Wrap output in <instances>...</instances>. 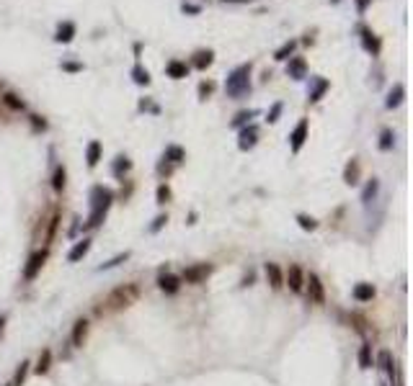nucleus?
<instances>
[{"instance_id":"7c9ffc66","label":"nucleus","mask_w":413,"mask_h":386,"mask_svg":"<svg viewBox=\"0 0 413 386\" xmlns=\"http://www.w3.org/2000/svg\"><path fill=\"white\" fill-rule=\"evenodd\" d=\"M253 116H258V111L256 108H251V111H241V113H238V116L232 119V129H241V126H246Z\"/></svg>"},{"instance_id":"393cba45","label":"nucleus","mask_w":413,"mask_h":386,"mask_svg":"<svg viewBox=\"0 0 413 386\" xmlns=\"http://www.w3.org/2000/svg\"><path fill=\"white\" fill-rule=\"evenodd\" d=\"M377 360H380V368L385 371V376L393 378V373H395V360H393V355H390V350H382Z\"/></svg>"},{"instance_id":"f257e3e1","label":"nucleus","mask_w":413,"mask_h":386,"mask_svg":"<svg viewBox=\"0 0 413 386\" xmlns=\"http://www.w3.org/2000/svg\"><path fill=\"white\" fill-rule=\"evenodd\" d=\"M111 201H114V193L108 188H103V186L91 188V216H88V221H85V229H96V226L106 219V211H108V206H111Z\"/></svg>"},{"instance_id":"8fccbe9b","label":"nucleus","mask_w":413,"mask_h":386,"mask_svg":"<svg viewBox=\"0 0 413 386\" xmlns=\"http://www.w3.org/2000/svg\"><path fill=\"white\" fill-rule=\"evenodd\" d=\"M6 386H13V383H6Z\"/></svg>"},{"instance_id":"20e7f679","label":"nucleus","mask_w":413,"mask_h":386,"mask_svg":"<svg viewBox=\"0 0 413 386\" xmlns=\"http://www.w3.org/2000/svg\"><path fill=\"white\" fill-rule=\"evenodd\" d=\"M284 283L289 286L292 293H302V291H305V273H302L300 265H289V270L284 273Z\"/></svg>"},{"instance_id":"de8ad7c7","label":"nucleus","mask_w":413,"mask_h":386,"mask_svg":"<svg viewBox=\"0 0 413 386\" xmlns=\"http://www.w3.org/2000/svg\"><path fill=\"white\" fill-rule=\"evenodd\" d=\"M3 325H6V317H0V330H3Z\"/></svg>"},{"instance_id":"4be33fe9","label":"nucleus","mask_w":413,"mask_h":386,"mask_svg":"<svg viewBox=\"0 0 413 386\" xmlns=\"http://www.w3.org/2000/svg\"><path fill=\"white\" fill-rule=\"evenodd\" d=\"M73 36H75V24L73 21H65V24H60V29H57V41L60 44H70L73 41Z\"/></svg>"},{"instance_id":"cd10ccee","label":"nucleus","mask_w":413,"mask_h":386,"mask_svg":"<svg viewBox=\"0 0 413 386\" xmlns=\"http://www.w3.org/2000/svg\"><path fill=\"white\" fill-rule=\"evenodd\" d=\"M214 62V52L207 49V52H197V59H194V67L197 70H207V67Z\"/></svg>"},{"instance_id":"f8f14e48","label":"nucleus","mask_w":413,"mask_h":386,"mask_svg":"<svg viewBox=\"0 0 413 386\" xmlns=\"http://www.w3.org/2000/svg\"><path fill=\"white\" fill-rule=\"evenodd\" d=\"M331 88V83L325 78H310V90H308V101L310 103H318L323 98V93Z\"/></svg>"},{"instance_id":"6ab92c4d","label":"nucleus","mask_w":413,"mask_h":386,"mask_svg":"<svg viewBox=\"0 0 413 386\" xmlns=\"http://www.w3.org/2000/svg\"><path fill=\"white\" fill-rule=\"evenodd\" d=\"M266 278H269L271 288H281V286H284V273H281V268L276 263H266Z\"/></svg>"},{"instance_id":"412c9836","label":"nucleus","mask_w":413,"mask_h":386,"mask_svg":"<svg viewBox=\"0 0 413 386\" xmlns=\"http://www.w3.org/2000/svg\"><path fill=\"white\" fill-rule=\"evenodd\" d=\"M163 160H168V163H173V165H179V163L186 160V152H184L179 144H168L165 152H163Z\"/></svg>"},{"instance_id":"4468645a","label":"nucleus","mask_w":413,"mask_h":386,"mask_svg":"<svg viewBox=\"0 0 413 386\" xmlns=\"http://www.w3.org/2000/svg\"><path fill=\"white\" fill-rule=\"evenodd\" d=\"M88 250H91V237H83L80 242H75V245L70 247L68 263H78V260H83L85 255H88Z\"/></svg>"},{"instance_id":"c03bdc74","label":"nucleus","mask_w":413,"mask_h":386,"mask_svg":"<svg viewBox=\"0 0 413 386\" xmlns=\"http://www.w3.org/2000/svg\"><path fill=\"white\" fill-rule=\"evenodd\" d=\"M369 3H372V0H357V11H359V13H367Z\"/></svg>"},{"instance_id":"c756f323","label":"nucleus","mask_w":413,"mask_h":386,"mask_svg":"<svg viewBox=\"0 0 413 386\" xmlns=\"http://www.w3.org/2000/svg\"><path fill=\"white\" fill-rule=\"evenodd\" d=\"M393 144H395V131L393 129H382V134H380V149L382 152H390V149H393Z\"/></svg>"},{"instance_id":"0eeeda50","label":"nucleus","mask_w":413,"mask_h":386,"mask_svg":"<svg viewBox=\"0 0 413 386\" xmlns=\"http://www.w3.org/2000/svg\"><path fill=\"white\" fill-rule=\"evenodd\" d=\"M305 288H308V293H310V301H315V304H323V301H325L323 283H320V278H318L315 273H308V276H305Z\"/></svg>"},{"instance_id":"39448f33","label":"nucleus","mask_w":413,"mask_h":386,"mask_svg":"<svg viewBox=\"0 0 413 386\" xmlns=\"http://www.w3.org/2000/svg\"><path fill=\"white\" fill-rule=\"evenodd\" d=\"M137 283H129L127 288H116L114 293H111V299H108V304L111 306H127L129 301H132L135 296H137Z\"/></svg>"},{"instance_id":"c85d7f7f","label":"nucleus","mask_w":413,"mask_h":386,"mask_svg":"<svg viewBox=\"0 0 413 386\" xmlns=\"http://www.w3.org/2000/svg\"><path fill=\"white\" fill-rule=\"evenodd\" d=\"M129 168H132V163H129V157L119 155L116 160H114V165H111V173H114L116 178H122L124 173H129Z\"/></svg>"},{"instance_id":"f704fd0d","label":"nucleus","mask_w":413,"mask_h":386,"mask_svg":"<svg viewBox=\"0 0 413 386\" xmlns=\"http://www.w3.org/2000/svg\"><path fill=\"white\" fill-rule=\"evenodd\" d=\"M3 103H6V106H11L13 111H24V108H26V103L21 101L16 93H6V96H3Z\"/></svg>"},{"instance_id":"ea45409f","label":"nucleus","mask_w":413,"mask_h":386,"mask_svg":"<svg viewBox=\"0 0 413 386\" xmlns=\"http://www.w3.org/2000/svg\"><path fill=\"white\" fill-rule=\"evenodd\" d=\"M212 90H214V83H199V98L207 101V96H212Z\"/></svg>"},{"instance_id":"a18cd8bd","label":"nucleus","mask_w":413,"mask_h":386,"mask_svg":"<svg viewBox=\"0 0 413 386\" xmlns=\"http://www.w3.org/2000/svg\"><path fill=\"white\" fill-rule=\"evenodd\" d=\"M184 13H189V16H197V13H199V6H189V3H184Z\"/></svg>"},{"instance_id":"2f4dec72","label":"nucleus","mask_w":413,"mask_h":386,"mask_svg":"<svg viewBox=\"0 0 413 386\" xmlns=\"http://www.w3.org/2000/svg\"><path fill=\"white\" fill-rule=\"evenodd\" d=\"M359 366H362V368H372V366H375V360H372V348H369V345H362V348H359Z\"/></svg>"},{"instance_id":"e433bc0d","label":"nucleus","mask_w":413,"mask_h":386,"mask_svg":"<svg viewBox=\"0 0 413 386\" xmlns=\"http://www.w3.org/2000/svg\"><path fill=\"white\" fill-rule=\"evenodd\" d=\"M52 186H54V191L60 193L62 188H65V168H54V178H52Z\"/></svg>"},{"instance_id":"5701e85b","label":"nucleus","mask_w":413,"mask_h":386,"mask_svg":"<svg viewBox=\"0 0 413 386\" xmlns=\"http://www.w3.org/2000/svg\"><path fill=\"white\" fill-rule=\"evenodd\" d=\"M85 160H88V168H96L98 160H101V142H88V147H85Z\"/></svg>"},{"instance_id":"6e6552de","label":"nucleus","mask_w":413,"mask_h":386,"mask_svg":"<svg viewBox=\"0 0 413 386\" xmlns=\"http://www.w3.org/2000/svg\"><path fill=\"white\" fill-rule=\"evenodd\" d=\"M305 139H308V119H300V124L292 129V134H289V147H292V152H300L302 149V144H305Z\"/></svg>"},{"instance_id":"bb28decb","label":"nucleus","mask_w":413,"mask_h":386,"mask_svg":"<svg viewBox=\"0 0 413 386\" xmlns=\"http://www.w3.org/2000/svg\"><path fill=\"white\" fill-rule=\"evenodd\" d=\"M343 180L349 186H357L359 183V163L357 160H351L349 165H346V170H343Z\"/></svg>"},{"instance_id":"f03ea898","label":"nucleus","mask_w":413,"mask_h":386,"mask_svg":"<svg viewBox=\"0 0 413 386\" xmlns=\"http://www.w3.org/2000/svg\"><path fill=\"white\" fill-rule=\"evenodd\" d=\"M225 90L230 98H243L251 93V62L246 64H238L235 70L227 75L225 80Z\"/></svg>"},{"instance_id":"09e8293b","label":"nucleus","mask_w":413,"mask_h":386,"mask_svg":"<svg viewBox=\"0 0 413 386\" xmlns=\"http://www.w3.org/2000/svg\"><path fill=\"white\" fill-rule=\"evenodd\" d=\"M331 3H341V0H331Z\"/></svg>"},{"instance_id":"4c0bfd02","label":"nucleus","mask_w":413,"mask_h":386,"mask_svg":"<svg viewBox=\"0 0 413 386\" xmlns=\"http://www.w3.org/2000/svg\"><path fill=\"white\" fill-rule=\"evenodd\" d=\"M124 260H129V253H122V255H116V258H111L108 263H103V265H98V270H108V268H116L119 263H124Z\"/></svg>"},{"instance_id":"72a5a7b5","label":"nucleus","mask_w":413,"mask_h":386,"mask_svg":"<svg viewBox=\"0 0 413 386\" xmlns=\"http://www.w3.org/2000/svg\"><path fill=\"white\" fill-rule=\"evenodd\" d=\"M29 366H31L29 360H21V366H18V371H16V378L11 381L13 386H24V381H26V373H29Z\"/></svg>"},{"instance_id":"aec40b11","label":"nucleus","mask_w":413,"mask_h":386,"mask_svg":"<svg viewBox=\"0 0 413 386\" xmlns=\"http://www.w3.org/2000/svg\"><path fill=\"white\" fill-rule=\"evenodd\" d=\"M165 72H168V78H173V80H184V78L189 75V67H186V62L173 59V62L165 64Z\"/></svg>"},{"instance_id":"423d86ee","label":"nucleus","mask_w":413,"mask_h":386,"mask_svg":"<svg viewBox=\"0 0 413 386\" xmlns=\"http://www.w3.org/2000/svg\"><path fill=\"white\" fill-rule=\"evenodd\" d=\"M158 288L173 296V293H179V288H181V278H176L168 268H163V270H160V276H158Z\"/></svg>"},{"instance_id":"2eb2a0df","label":"nucleus","mask_w":413,"mask_h":386,"mask_svg":"<svg viewBox=\"0 0 413 386\" xmlns=\"http://www.w3.org/2000/svg\"><path fill=\"white\" fill-rule=\"evenodd\" d=\"M375 286L372 283H357L354 288H351V296L359 301V304H367V301H372L375 299Z\"/></svg>"},{"instance_id":"dca6fc26","label":"nucleus","mask_w":413,"mask_h":386,"mask_svg":"<svg viewBox=\"0 0 413 386\" xmlns=\"http://www.w3.org/2000/svg\"><path fill=\"white\" fill-rule=\"evenodd\" d=\"M377 196H380V180H377V178L367 180V186H364V191H362V203H364V206H369V203L377 201Z\"/></svg>"},{"instance_id":"b1692460","label":"nucleus","mask_w":413,"mask_h":386,"mask_svg":"<svg viewBox=\"0 0 413 386\" xmlns=\"http://www.w3.org/2000/svg\"><path fill=\"white\" fill-rule=\"evenodd\" d=\"M294 49H297V41H294V39H289L287 44H281V47L274 52V59H276V62H287V59L294 54Z\"/></svg>"},{"instance_id":"c9c22d12","label":"nucleus","mask_w":413,"mask_h":386,"mask_svg":"<svg viewBox=\"0 0 413 386\" xmlns=\"http://www.w3.org/2000/svg\"><path fill=\"white\" fill-rule=\"evenodd\" d=\"M297 224H300L305 232H313L315 226H318V221H315L313 216H308V214H297Z\"/></svg>"},{"instance_id":"1a4fd4ad","label":"nucleus","mask_w":413,"mask_h":386,"mask_svg":"<svg viewBox=\"0 0 413 386\" xmlns=\"http://www.w3.org/2000/svg\"><path fill=\"white\" fill-rule=\"evenodd\" d=\"M256 142H258V126H256V124L243 126V129H241V137H238V147L246 152V149H253Z\"/></svg>"},{"instance_id":"49530a36","label":"nucleus","mask_w":413,"mask_h":386,"mask_svg":"<svg viewBox=\"0 0 413 386\" xmlns=\"http://www.w3.org/2000/svg\"><path fill=\"white\" fill-rule=\"evenodd\" d=\"M225 3H251V0H225Z\"/></svg>"},{"instance_id":"79ce46f5","label":"nucleus","mask_w":413,"mask_h":386,"mask_svg":"<svg viewBox=\"0 0 413 386\" xmlns=\"http://www.w3.org/2000/svg\"><path fill=\"white\" fill-rule=\"evenodd\" d=\"M165 221H168V216H163V214H160V216H158L153 224H150V232H158V229H160V226H163Z\"/></svg>"},{"instance_id":"58836bf2","label":"nucleus","mask_w":413,"mask_h":386,"mask_svg":"<svg viewBox=\"0 0 413 386\" xmlns=\"http://www.w3.org/2000/svg\"><path fill=\"white\" fill-rule=\"evenodd\" d=\"M281 108H284V106H281V103H274V106H271V111L266 113V121H269V124H274V121H279V113H281Z\"/></svg>"},{"instance_id":"9d476101","label":"nucleus","mask_w":413,"mask_h":386,"mask_svg":"<svg viewBox=\"0 0 413 386\" xmlns=\"http://www.w3.org/2000/svg\"><path fill=\"white\" fill-rule=\"evenodd\" d=\"M44 260H47V250H39V253H34V255L29 258L26 270H24V281H34L36 273L41 270V265H44Z\"/></svg>"},{"instance_id":"a211bd4d","label":"nucleus","mask_w":413,"mask_h":386,"mask_svg":"<svg viewBox=\"0 0 413 386\" xmlns=\"http://www.w3.org/2000/svg\"><path fill=\"white\" fill-rule=\"evenodd\" d=\"M85 335H88V320H80L73 325V348H83L85 343Z\"/></svg>"},{"instance_id":"37998d69","label":"nucleus","mask_w":413,"mask_h":386,"mask_svg":"<svg viewBox=\"0 0 413 386\" xmlns=\"http://www.w3.org/2000/svg\"><path fill=\"white\" fill-rule=\"evenodd\" d=\"M62 70H68V72H78V70H83V64H78V62H62Z\"/></svg>"},{"instance_id":"a19ab883","label":"nucleus","mask_w":413,"mask_h":386,"mask_svg":"<svg viewBox=\"0 0 413 386\" xmlns=\"http://www.w3.org/2000/svg\"><path fill=\"white\" fill-rule=\"evenodd\" d=\"M170 198V188L168 186H158V203H165Z\"/></svg>"},{"instance_id":"f3484780","label":"nucleus","mask_w":413,"mask_h":386,"mask_svg":"<svg viewBox=\"0 0 413 386\" xmlns=\"http://www.w3.org/2000/svg\"><path fill=\"white\" fill-rule=\"evenodd\" d=\"M403 98H405V85H403V83H395L393 88H390L385 106H387V108H398V106L403 103Z\"/></svg>"},{"instance_id":"a878e982","label":"nucleus","mask_w":413,"mask_h":386,"mask_svg":"<svg viewBox=\"0 0 413 386\" xmlns=\"http://www.w3.org/2000/svg\"><path fill=\"white\" fill-rule=\"evenodd\" d=\"M49 366H52V350H49V348H44V350H41V355H39V360H36L34 371H36V373H47V371H49Z\"/></svg>"},{"instance_id":"473e14b6","label":"nucleus","mask_w":413,"mask_h":386,"mask_svg":"<svg viewBox=\"0 0 413 386\" xmlns=\"http://www.w3.org/2000/svg\"><path fill=\"white\" fill-rule=\"evenodd\" d=\"M132 78H135L137 85H150V72L145 70L142 64H135V67H132Z\"/></svg>"},{"instance_id":"ddd939ff","label":"nucleus","mask_w":413,"mask_h":386,"mask_svg":"<svg viewBox=\"0 0 413 386\" xmlns=\"http://www.w3.org/2000/svg\"><path fill=\"white\" fill-rule=\"evenodd\" d=\"M359 34H362V47H364V52H369L372 57H377V54H380V39H377L372 31H369L367 26H362Z\"/></svg>"},{"instance_id":"7ed1b4c3","label":"nucleus","mask_w":413,"mask_h":386,"mask_svg":"<svg viewBox=\"0 0 413 386\" xmlns=\"http://www.w3.org/2000/svg\"><path fill=\"white\" fill-rule=\"evenodd\" d=\"M209 273H212V265L199 263V265H191V268H186L184 273H181V281H184V283H202V281H204Z\"/></svg>"},{"instance_id":"9b49d317","label":"nucleus","mask_w":413,"mask_h":386,"mask_svg":"<svg viewBox=\"0 0 413 386\" xmlns=\"http://www.w3.org/2000/svg\"><path fill=\"white\" fill-rule=\"evenodd\" d=\"M287 62H289L287 64V75L292 80H305L308 78V62L302 59V57H289Z\"/></svg>"}]
</instances>
